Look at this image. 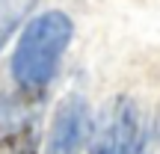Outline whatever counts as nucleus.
<instances>
[{"instance_id": "2", "label": "nucleus", "mask_w": 160, "mask_h": 154, "mask_svg": "<svg viewBox=\"0 0 160 154\" xmlns=\"http://www.w3.org/2000/svg\"><path fill=\"white\" fill-rule=\"evenodd\" d=\"M92 154H151V139L145 119L133 98L119 95L101 113Z\"/></svg>"}, {"instance_id": "5", "label": "nucleus", "mask_w": 160, "mask_h": 154, "mask_svg": "<svg viewBox=\"0 0 160 154\" xmlns=\"http://www.w3.org/2000/svg\"><path fill=\"white\" fill-rule=\"evenodd\" d=\"M42 0H0V51Z\"/></svg>"}, {"instance_id": "6", "label": "nucleus", "mask_w": 160, "mask_h": 154, "mask_svg": "<svg viewBox=\"0 0 160 154\" xmlns=\"http://www.w3.org/2000/svg\"><path fill=\"white\" fill-rule=\"evenodd\" d=\"M157 137H160V113H157Z\"/></svg>"}, {"instance_id": "1", "label": "nucleus", "mask_w": 160, "mask_h": 154, "mask_svg": "<svg viewBox=\"0 0 160 154\" xmlns=\"http://www.w3.org/2000/svg\"><path fill=\"white\" fill-rule=\"evenodd\" d=\"M74 24L65 12H42L27 24L12 57V77L21 92H42L53 80L59 59L68 51Z\"/></svg>"}, {"instance_id": "3", "label": "nucleus", "mask_w": 160, "mask_h": 154, "mask_svg": "<svg viewBox=\"0 0 160 154\" xmlns=\"http://www.w3.org/2000/svg\"><path fill=\"white\" fill-rule=\"evenodd\" d=\"M92 131L89 104L83 95H68L59 101L53 125L48 133V154H77Z\"/></svg>"}, {"instance_id": "4", "label": "nucleus", "mask_w": 160, "mask_h": 154, "mask_svg": "<svg viewBox=\"0 0 160 154\" xmlns=\"http://www.w3.org/2000/svg\"><path fill=\"white\" fill-rule=\"evenodd\" d=\"M36 133V113L21 101L0 89V142Z\"/></svg>"}]
</instances>
